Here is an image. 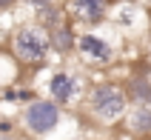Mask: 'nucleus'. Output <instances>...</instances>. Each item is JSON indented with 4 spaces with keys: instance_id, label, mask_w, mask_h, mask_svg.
<instances>
[{
    "instance_id": "1",
    "label": "nucleus",
    "mask_w": 151,
    "mask_h": 140,
    "mask_svg": "<svg viewBox=\"0 0 151 140\" xmlns=\"http://www.w3.org/2000/svg\"><path fill=\"white\" fill-rule=\"evenodd\" d=\"M128 109H131V103H128L126 89H123L120 80H109L106 77V80L88 83V91L83 97V112L91 117L94 126H106V129H111L117 123L123 126Z\"/></svg>"
},
{
    "instance_id": "2",
    "label": "nucleus",
    "mask_w": 151,
    "mask_h": 140,
    "mask_svg": "<svg viewBox=\"0 0 151 140\" xmlns=\"http://www.w3.org/2000/svg\"><path fill=\"white\" fill-rule=\"evenodd\" d=\"M9 54L20 63V69H40L49 63L51 52V34L37 20L20 23L9 37Z\"/></svg>"
},
{
    "instance_id": "3",
    "label": "nucleus",
    "mask_w": 151,
    "mask_h": 140,
    "mask_svg": "<svg viewBox=\"0 0 151 140\" xmlns=\"http://www.w3.org/2000/svg\"><path fill=\"white\" fill-rule=\"evenodd\" d=\"M66 120V109L57 106L51 97H37L32 100L29 106L20 109V115H17V126H20V132L26 137L32 140H46L51 134L57 132L60 126Z\"/></svg>"
},
{
    "instance_id": "4",
    "label": "nucleus",
    "mask_w": 151,
    "mask_h": 140,
    "mask_svg": "<svg viewBox=\"0 0 151 140\" xmlns=\"http://www.w3.org/2000/svg\"><path fill=\"white\" fill-rule=\"evenodd\" d=\"M86 91H88V86H83V74L74 72V69H66V66L54 69L49 74V80H46V97H51L63 109L77 106V100H83Z\"/></svg>"
},
{
    "instance_id": "5",
    "label": "nucleus",
    "mask_w": 151,
    "mask_h": 140,
    "mask_svg": "<svg viewBox=\"0 0 151 140\" xmlns=\"http://www.w3.org/2000/svg\"><path fill=\"white\" fill-rule=\"evenodd\" d=\"M77 57H80V63H86L91 69H109L117 60V49L109 37L97 34L94 29H86L77 37Z\"/></svg>"
},
{
    "instance_id": "6",
    "label": "nucleus",
    "mask_w": 151,
    "mask_h": 140,
    "mask_svg": "<svg viewBox=\"0 0 151 140\" xmlns=\"http://www.w3.org/2000/svg\"><path fill=\"white\" fill-rule=\"evenodd\" d=\"M109 9H111V0H68L66 3V12H68V20L77 26V29H94L109 20Z\"/></svg>"
},
{
    "instance_id": "7",
    "label": "nucleus",
    "mask_w": 151,
    "mask_h": 140,
    "mask_svg": "<svg viewBox=\"0 0 151 140\" xmlns=\"http://www.w3.org/2000/svg\"><path fill=\"white\" fill-rule=\"evenodd\" d=\"M145 9L134 0H111L109 9V23L117 29V32H134V29H143L145 26Z\"/></svg>"
},
{
    "instance_id": "8",
    "label": "nucleus",
    "mask_w": 151,
    "mask_h": 140,
    "mask_svg": "<svg viewBox=\"0 0 151 140\" xmlns=\"http://www.w3.org/2000/svg\"><path fill=\"white\" fill-rule=\"evenodd\" d=\"M123 89L126 97L131 103V109L137 106H151V77L148 72H131L123 77Z\"/></svg>"
},
{
    "instance_id": "9",
    "label": "nucleus",
    "mask_w": 151,
    "mask_h": 140,
    "mask_svg": "<svg viewBox=\"0 0 151 140\" xmlns=\"http://www.w3.org/2000/svg\"><path fill=\"white\" fill-rule=\"evenodd\" d=\"M51 52L57 54V57H71V54H77V37H80V32H77V26L68 20V23L57 26V29H51Z\"/></svg>"
},
{
    "instance_id": "10",
    "label": "nucleus",
    "mask_w": 151,
    "mask_h": 140,
    "mask_svg": "<svg viewBox=\"0 0 151 140\" xmlns=\"http://www.w3.org/2000/svg\"><path fill=\"white\" fill-rule=\"evenodd\" d=\"M123 129L134 140H151V106L128 109L126 120H123Z\"/></svg>"
},
{
    "instance_id": "11",
    "label": "nucleus",
    "mask_w": 151,
    "mask_h": 140,
    "mask_svg": "<svg viewBox=\"0 0 151 140\" xmlns=\"http://www.w3.org/2000/svg\"><path fill=\"white\" fill-rule=\"evenodd\" d=\"M34 20L51 32V29H57V26L68 23V12H66V6H63V3H51V6L40 9V12H34Z\"/></svg>"
},
{
    "instance_id": "12",
    "label": "nucleus",
    "mask_w": 151,
    "mask_h": 140,
    "mask_svg": "<svg viewBox=\"0 0 151 140\" xmlns=\"http://www.w3.org/2000/svg\"><path fill=\"white\" fill-rule=\"evenodd\" d=\"M9 57H12V54H0V91L6 89V86H12V83H20L17 80L20 72H3V63H9Z\"/></svg>"
},
{
    "instance_id": "13",
    "label": "nucleus",
    "mask_w": 151,
    "mask_h": 140,
    "mask_svg": "<svg viewBox=\"0 0 151 140\" xmlns=\"http://www.w3.org/2000/svg\"><path fill=\"white\" fill-rule=\"evenodd\" d=\"M17 129H20V126H17V117H0V134H9V137H12Z\"/></svg>"
},
{
    "instance_id": "14",
    "label": "nucleus",
    "mask_w": 151,
    "mask_h": 140,
    "mask_svg": "<svg viewBox=\"0 0 151 140\" xmlns=\"http://www.w3.org/2000/svg\"><path fill=\"white\" fill-rule=\"evenodd\" d=\"M54 0H26V6L29 9H34V12H40V9H46V6H51Z\"/></svg>"
},
{
    "instance_id": "15",
    "label": "nucleus",
    "mask_w": 151,
    "mask_h": 140,
    "mask_svg": "<svg viewBox=\"0 0 151 140\" xmlns=\"http://www.w3.org/2000/svg\"><path fill=\"white\" fill-rule=\"evenodd\" d=\"M14 3H17V0H0V15L12 12V9H14Z\"/></svg>"
},
{
    "instance_id": "16",
    "label": "nucleus",
    "mask_w": 151,
    "mask_h": 140,
    "mask_svg": "<svg viewBox=\"0 0 151 140\" xmlns=\"http://www.w3.org/2000/svg\"><path fill=\"white\" fill-rule=\"evenodd\" d=\"M0 140H14V134H12V137H9V134H0Z\"/></svg>"
},
{
    "instance_id": "17",
    "label": "nucleus",
    "mask_w": 151,
    "mask_h": 140,
    "mask_svg": "<svg viewBox=\"0 0 151 140\" xmlns=\"http://www.w3.org/2000/svg\"><path fill=\"white\" fill-rule=\"evenodd\" d=\"M54 3H63V6H66V3H68V0H54Z\"/></svg>"
}]
</instances>
